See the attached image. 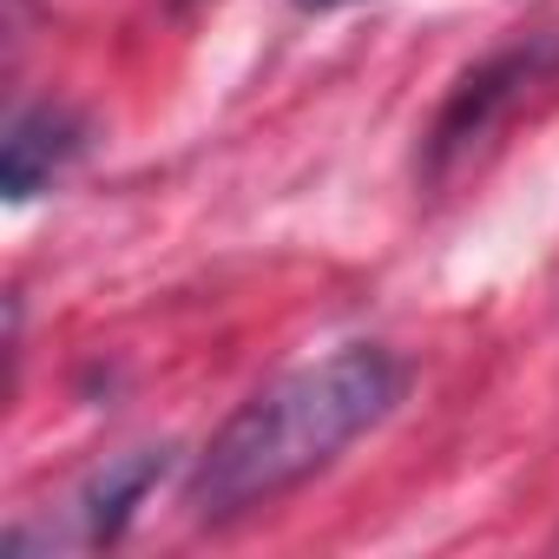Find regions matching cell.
Wrapping results in <instances>:
<instances>
[{"label":"cell","mask_w":559,"mask_h":559,"mask_svg":"<svg viewBox=\"0 0 559 559\" xmlns=\"http://www.w3.org/2000/svg\"><path fill=\"white\" fill-rule=\"evenodd\" d=\"M552 93H559V34H526V40L487 53V60L467 67V73L454 80V93L441 99V112H435V126H428V139H421V178H428L435 191L454 185V178H467V171L507 139V126H513L526 106L552 99Z\"/></svg>","instance_id":"7a4b0ae2"},{"label":"cell","mask_w":559,"mask_h":559,"mask_svg":"<svg viewBox=\"0 0 559 559\" xmlns=\"http://www.w3.org/2000/svg\"><path fill=\"white\" fill-rule=\"evenodd\" d=\"M402 382H408L402 362L376 343H349L323 362L276 376L191 461L185 507L198 520H230V513H250L276 493L304 487L402 402Z\"/></svg>","instance_id":"6da1fadb"},{"label":"cell","mask_w":559,"mask_h":559,"mask_svg":"<svg viewBox=\"0 0 559 559\" xmlns=\"http://www.w3.org/2000/svg\"><path fill=\"white\" fill-rule=\"evenodd\" d=\"M165 467H171V448H132V454H119V461H106L99 474H86V487L67 500V520H73V546H106V539H119L126 526H132V513H139V500L165 480Z\"/></svg>","instance_id":"277c9868"},{"label":"cell","mask_w":559,"mask_h":559,"mask_svg":"<svg viewBox=\"0 0 559 559\" xmlns=\"http://www.w3.org/2000/svg\"><path fill=\"white\" fill-rule=\"evenodd\" d=\"M86 152V119L67 106H27L8 119V139H0V191L8 204L40 198L73 158Z\"/></svg>","instance_id":"3957f363"},{"label":"cell","mask_w":559,"mask_h":559,"mask_svg":"<svg viewBox=\"0 0 559 559\" xmlns=\"http://www.w3.org/2000/svg\"><path fill=\"white\" fill-rule=\"evenodd\" d=\"M304 14H336V8H356V0H297Z\"/></svg>","instance_id":"5b68a950"}]
</instances>
